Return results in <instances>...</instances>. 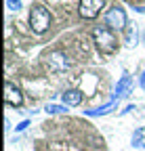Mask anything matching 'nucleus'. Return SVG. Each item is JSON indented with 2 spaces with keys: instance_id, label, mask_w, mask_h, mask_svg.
<instances>
[{
  "instance_id": "nucleus-1",
  "label": "nucleus",
  "mask_w": 145,
  "mask_h": 151,
  "mask_svg": "<svg viewBox=\"0 0 145 151\" xmlns=\"http://www.w3.org/2000/svg\"><path fill=\"white\" fill-rule=\"evenodd\" d=\"M93 38H95V42H97V48H99L103 55H112V52H116V48H118V38L112 34L110 27H101V25H97V27L93 29Z\"/></svg>"
},
{
  "instance_id": "nucleus-2",
  "label": "nucleus",
  "mask_w": 145,
  "mask_h": 151,
  "mask_svg": "<svg viewBox=\"0 0 145 151\" xmlns=\"http://www.w3.org/2000/svg\"><path fill=\"white\" fill-rule=\"evenodd\" d=\"M30 25L36 34H44L50 25V13L42 4H34L30 11Z\"/></svg>"
},
{
  "instance_id": "nucleus-3",
  "label": "nucleus",
  "mask_w": 145,
  "mask_h": 151,
  "mask_svg": "<svg viewBox=\"0 0 145 151\" xmlns=\"http://www.w3.org/2000/svg\"><path fill=\"white\" fill-rule=\"evenodd\" d=\"M103 4H105V0H80L78 11H80V15L84 19H95L101 13Z\"/></svg>"
},
{
  "instance_id": "nucleus-4",
  "label": "nucleus",
  "mask_w": 145,
  "mask_h": 151,
  "mask_svg": "<svg viewBox=\"0 0 145 151\" xmlns=\"http://www.w3.org/2000/svg\"><path fill=\"white\" fill-rule=\"evenodd\" d=\"M105 23L110 27H114V29H122L126 25V13L122 9H118V6H112L107 11V15H105Z\"/></svg>"
},
{
  "instance_id": "nucleus-5",
  "label": "nucleus",
  "mask_w": 145,
  "mask_h": 151,
  "mask_svg": "<svg viewBox=\"0 0 145 151\" xmlns=\"http://www.w3.org/2000/svg\"><path fill=\"white\" fill-rule=\"evenodd\" d=\"M4 101H6L9 105H13V107H21V103H23V94H21V90L17 88L15 84L6 82V84H4Z\"/></svg>"
},
{
  "instance_id": "nucleus-6",
  "label": "nucleus",
  "mask_w": 145,
  "mask_h": 151,
  "mask_svg": "<svg viewBox=\"0 0 145 151\" xmlns=\"http://www.w3.org/2000/svg\"><path fill=\"white\" fill-rule=\"evenodd\" d=\"M48 59H50V69H55V71L67 69V65H69V61H67V57H65L63 52H59V50H55V52H50V55H48Z\"/></svg>"
},
{
  "instance_id": "nucleus-7",
  "label": "nucleus",
  "mask_w": 145,
  "mask_h": 151,
  "mask_svg": "<svg viewBox=\"0 0 145 151\" xmlns=\"http://www.w3.org/2000/svg\"><path fill=\"white\" fill-rule=\"evenodd\" d=\"M82 101V92L80 90H67V92H63V103L65 105H78Z\"/></svg>"
},
{
  "instance_id": "nucleus-8",
  "label": "nucleus",
  "mask_w": 145,
  "mask_h": 151,
  "mask_svg": "<svg viewBox=\"0 0 145 151\" xmlns=\"http://www.w3.org/2000/svg\"><path fill=\"white\" fill-rule=\"evenodd\" d=\"M133 145L135 147H145V126L137 128L135 134H133Z\"/></svg>"
},
{
  "instance_id": "nucleus-9",
  "label": "nucleus",
  "mask_w": 145,
  "mask_h": 151,
  "mask_svg": "<svg viewBox=\"0 0 145 151\" xmlns=\"http://www.w3.org/2000/svg\"><path fill=\"white\" fill-rule=\"evenodd\" d=\"M128 84H131V78H128V76H124V78L120 80V84H118V94H126Z\"/></svg>"
},
{
  "instance_id": "nucleus-10",
  "label": "nucleus",
  "mask_w": 145,
  "mask_h": 151,
  "mask_svg": "<svg viewBox=\"0 0 145 151\" xmlns=\"http://www.w3.org/2000/svg\"><path fill=\"white\" fill-rule=\"evenodd\" d=\"M46 111H48V113H63V111H67V109H65L63 105H53V103H50V105H46Z\"/></svg>"
},
{
  "instance_id": "nucleus-11",
  "label": "nucleus",
  "mask_w": 145,
  "mask_h": 151,
  "mask_svg": "<svg viewBox=\"0 0 145 151\" xmlns=\"http://www.w3.org/2000/svg\"><path fill=\"white\" fill-rule=\"evenodd\" d=\"M6 6L11 11H19L21 9V0H6Z\"/></svg>"
},
{
  "instance_id": "nucleus-12",
  "label": "nucleus",
  "mask_w": 145,
  "mask_h": 151,
  "mask_svg": "<svg viewBox=\"0 0 145 151\" xmlns=\"http://www.w3.org/2000/svg\"><path fill=\"white\" fill-rule=\"evenodd\" d=\"M25 126H30V124H27V122H21V124H19V126H17V130H23V128H25Z\"/></svg>"
},
{
  "instance_id": "nucleus-13",
  "label": "nucleus",
  "mask_w": 145,
  "mask_h": 151,
  "mask_svg": "<svg viewBox=\"0 0 145 151\" xmlns=\"http://www.w3.org/2000/svg\"><path fill=\"white\" fill-rule=\"evenodd\" d=\"M141 86L145 88V71H143V76H141Z\"/></svg>"
}]
</instances>
